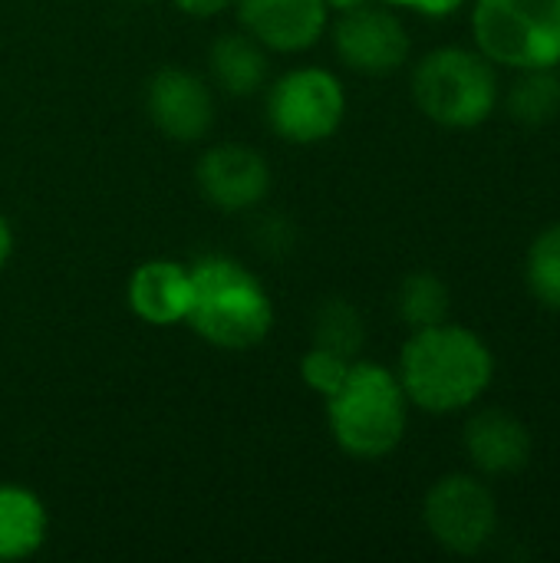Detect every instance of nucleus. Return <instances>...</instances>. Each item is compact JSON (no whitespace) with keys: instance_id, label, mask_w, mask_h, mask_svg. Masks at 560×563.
I'll return each mask as SVG.
<instances>
[{"instance_id":"14","label":"nucleus","mask_w":560,"mask_h":563,"mask_svg":"<svg viewBox=\"0 0 560 563\" xmlns=\"http://www.w3.org/2000/svg\"><path fill=\"white\" fill-rule=\"evenodd\" d=\"M46 538V511L40 498L17 485H0V561H23Z\"/></svg>"},{"instance_id":"19","label":"nucleus","mask_w":560,"mask_h":563,"mask_svg":"<svg viewBox=\"0 0 560 563\" xmlns=\"http://www.w3.org/2000/svg\"><path fill=\"white\" fill-rule=\"evenodd\" d=\"M528 287L545 307L560 310V224L535 238L528 251Z\"/></svg>"},{"instance_id":"16","label":"nucleus","mask_w":560,"mask_h":563,"mask_svg":"<svg viewBox=\"0 0 560 563\" xmlns=\"http://www.w3.org/2000/svg\"><path fill=\"white\" fill-rule=\"evenodd\" d=\"M560 112V79L551 69H525L508 92V115L521 125H545Z\"/></svg>"},{"instance_id":"20","label":"nucleus","mask_w":560,"mask_h":563,"mask_svg":"<svg viewBox=\"0 0 560 563\" xmlns=\"http://www.w3.org/2000/svg\"><path fill=\"white\" fill-rule=\"evenodd\" d=\"M347 369H350V360H343V356H337V353H330V350H320V346H314V350L304 356V363H300L304 383H307L314 393H320V396H330V393L343 383Z\"/></svg>"},{"instance_id":"24","label":"nucleus","mask_w":560,"mask_h":563,"mask_svg":"<svg viewBox=\"0 0 560 563\" xmlns=\"http://www.w3.org/2000/svg\"><path fill=\"white\" fill-rule=\"evenodd\" d=\"M330 7H337V10H353V7H363L366 0H327Z\"/></svg>"},{"instance_id":"2","label":"nucleus","mask_w":560,"mask_h":563,"mask_svg":"<svg viewBox=\"0 0 560 563\" xmlns=\"http://www.w3.org/2000/svg\"><path fill=\"white\" fill-rule=\"evenodd\" d=\"M191 330L221 350L261 343L274 323V307L261 280L228 257H205L191 267Z\"/></svg>"},{"instance_id":"17","label":"nucleus","mask_w":560,"mask_h":563,"mask_svg":"<svg viewBox=\"0 0 560 563\" xmlns=\"http://www.w3.org/2000/svg\"><path fill=\"white\" fill-rule=\"evenodd\" d=\"M399 317L413 327V330H426V327H436V323H446L449 317V287L429 274V271H419V274H409L399 287Z\"/></svg>"},{"instance_id":"13","label":"nucleus","mask_w":560,"mask_h":563,"mask_svg":"<svg viewBox=\"0 0 560 563\" xmlns=\"http://www.w3.org/2000/svg\"><path fill=\"white\" fill-rule=\"evenodd\" d=\"M129 307L155 327L185 320L191 307V271L175 261L142 264L129 280Z\"/></svg>"},{"instance_id":"3","label":"nucleus","mask_w":560,"mask_h":563,"mask_svg":"<svg viewBox=\"0 0 560 563\" xmlns=\"http://www.w3.org/2000/svg\"><path fill=\"white\" fill-rule=\"evenodd\" d=\"M330 432L353 459L389 455L406 432V393L376 363H350L343 383L327 396Z\"/></svg>"},{"instance_id":"12","label":"nucleus","mask_w":560,"mask_h":563,"mask_svg":"<svg viewBox=\"0 0 560 563\" xmlns=\"http://www.w3.org/2000/svg\"><path fill=\"white\" fill-rule=\"evenodd\" d=\"M465 452L485 475H515L531 459V435L515 416L485 409L465 426Z\"/></svg>"},{"instance_id":"6","label":"nucleus","mask_w":560,"mask_h":563,"mask_svg":"<svg viewBox=\"0 0 560 563\" xmlns=\"http://www.w3.org/2000/svg\"><path fill=\"white\" fill-rule=\"evenodd\" d=\"M343 112V86L327 69H294L271 89L267 99V119L274 132L297 145L330 139L340 129Z\"/></svg>"},{"instance_id":"22","label":"nucleus","mask_w":560,"mask_h":563,"mask_svg":"<svg viewBox=\"0 0 560 563\" xmlns=\"http://www.w3.org/2000/svg\"><path fill=\"white\" fill-rule=\"evenodd\" d=\"M459 3H462V0H419L416 7H419L422 13H429V16H449L452 10H459Z\"/></svg>"},{"instance_id":"11","label":"nucleus","mask_w":560,"mask_h":563,"mask_svg":"<svg viewBox=\"0 0 560 563\" xmlns=\"http://www.w3.org/2000/svg\"><path fill=\"white\" fill-rule=\"evenodd\" d=\"M198 188L215 208L241 211L267 195L271 168L257 152L244 145H218L208 148L198 162Z\"/></svg>"},{"instance_id":"7","label":"nucleus","mask_w":560,"mask_h":563,"mask_svg":"<svg viewBox=\"0 0 560 563\" xmlns=\"http://www.w3.org/2000/svg\"><path fill=\"white\" fill-rule=\"evenodd\" d=\"M426 528L452 554H479L498 525L495 495L469 475H449L426 495Z\"/></svg>"},{"instance_id":"21","label":"nucleus","mask_w":560,"mask_h":563,"mask_svg":"<svg viewBox=\"0 0 560 563\" xmlns=\"http://www.w3.org/2000/svg\"><path fill=\"white\" fill-rule=\"evenodd\" d=\"M185 13H191V16H215V13H221V10H228L234 0H175Z\"/></svg>"},{"instance_id":"23","label":"nucleus","mask_w":560,"mask_h":563,"mask_svg":"<svg viewBox=\"0 0 560 563\" xmlns=\"http://www.w3.org/2000/svg\"><path fill=\"white\" fill-rule=\"evenodd\" d=\"M10 251H13V234H10V224H7V221L0 218V267L7 264Z\"/></svg>"},{"instance_id":"15","label":"nucleus","mask_w":560,"mask_h":563,"mask_svg":"<svg viewBox=\"0 0 560 563\" xmlns=\"http://www.w3.org/2000/svg\"><path fill=\"white\" fill-rule=\"evenodd\" d=\"M211 73L231 96H251L267 79V56L251 33H228L211 46Z\"/></svg>"},{"instance_id":"5","label":"nucleus","mask_w":560,"mask_h":563,"mask_svg":"<svg viewBox=\"0 0 560 563\" xmlns=\"http://www.w3.org/2000/svg\"><path fill=\"white\" fill-rule=\"evenodd\" d=\"M472 26L492 63L515 69L560 63V0H479Z\"/></svg>"},{"instance_id":"25","label":"nucleus","mask_w":560,"mask_h":563,"mask_svg":"<svg viewBox=\"0 0 560 563\" xmlns=\"http://www.w3.org/2000/svg\"><path fill=\"white\" fill-rule=\"evenodd\" d=\"M389 3H409V7H416L419 0H389Z\"/></svg>"},{"instance_id":"10","label":"nucleus","mask_w":560,"mask_h":563,"mask_svg":"<svg viewBox=\"0 0 560 563\" xmlns=\"http://www.w3.org/2000/svg\"><path fill=\"white\" fill-rule=\"evenodd\" d=\"M244 30L267 49L297 53L320 40L327 0H234Z\"/></svg>"},{"instance_id":"1","label":"nucleus","mask_w":560,"mask_h":563,"mask_svg":"<svg viewBox=\"0 0 560 563\" xmlns=\"http://www.w3.org/2000/svg\"><path fill=\"white\" fill-rule=\"evenodd\" d=\"M495 360L465 327L436 323L416 330L399 356V386L426 412H459L492 386Z\"/></svg>"},{"instance_id":"8","label":"nucleus","mask_w":560,"mask_h":563,"mask_svg":"<svg viewBox=\"0 0 560 563\" xmlns=\"http://www.w3.org/2000/svg\"><path fill=\"white\" fill-rule=\"evenodd\" d=\"M333 46L350 69L366 76L393 73L409 56V36L399 16L366 3L343 10L333 30Z\"/></svg>"},{"instance_id":"9","label":"nucleus","mask_w":560,"mask_h":563,"mask_svg":"<svg viewBox=\"0 0 560 563\" xmlns=\"http://www.w3.org/2000/svg\"><path fill=\"white\" fill-rule=\"evenodd\" d=\"M149 115L155 129H162L168 139L195 142L201 139L215 122V99L211 89L185 69H162L149 82L145 96Z\"/></svg>"},{"instance_id":"4","label":"nucleus","mask_w":560,"mask_h":563,"mask_svg":"<svg viewBox=\"0 0 560 563\" xmlns=\"http://www.w3.org/2000/svg\"><path fill=\"white\" fill-rule=\"evenodd\" d=\"M413 96L432 122L449 129H472L492 115L498 79L488 66V56L446 46L416 66Z\"/></svg>"},{"instance_id":"18","label":"nucleus","mask_w":560,"mask_h":563,"mask_svg":"<svg viewBox=\"0 0 560 563\" xmlns=\"http://www.w3.org/2000/svg\"><path fill=\"white\" fill-rule=\"evenodd\" d=\"M363 320L356 313L353 303L347 300H330L320 307L317 313V327H314V346L330 350L343 360H353L363 350Z\"/></svg>"}]
</instances>
